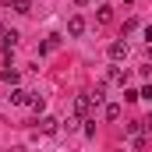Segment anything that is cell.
<instances>
[{"label":"cell","instance_id":"obj_1","mask_svg":"<svg viewBox=\"0 0 152 152\" xmlns=\"http://www.w3.org/2000/svg\"><path fill=\"white\" fill-rule=\"evenodd\" d=\"M92 110V99H88V92H81V96H75V113L78 117H85Z\"/></svg>","mask_w":152,"mask_h":152},{"label":"cell","instance_id":"obj_2","mask_svg":"<svg viewBox=\"0 0 152 152\" xmlns=\"http://www.w3.org/2000/svg\"><path fill=\"white\" fill-rule=\"evenodd\" d=\"M110 57H113V60H124V57H127V42H124V39L110 42Z\"/></svg>","mask_w":152,"mask_h":152},{"label":"cell","instance_id":"obj_3","mask_svg":"<svg viewBox=\"0 0 152 152\" xmlns=\"http://www.w3.org/2000/svg\"><path fill=\"white\" fill-rule=\"evenodd\" d=\"M81 32H85V18H81V14H75V18L67 21V36H81Z\"/></svg>","mask_w":152,"mask_h":152},{"label":"cell","instance_id":"obj_4","mask_svg":"<svg viewBox=\"0 0 152 152\" xmlns=\"http://www.w3.org/2000/svg\"><path fill=\"white\" fill-rule=\"evenodd\" d=\"M28 99H32V96H28L25 88H14V92H11V103H14V106H25Z\"/></svg>","mask_w":152,"mask_h":152},{"label":"cell","instance_id":"obj_5","mask_svg":"<svg viewBox=\"0 0 152 152\" xmlns=\"http://www.w3.org/2000/svg\"><path fill=\"white\" fill-rule=\"evenodd\" d=\"M4 81H7V85H18V81H21V71H14V67H4Z\"/></svg>","mask_w":152,"mask_h":152},{"label":"cell","instance_id":"obj_6","mask_svg":"<svg viewBox=\"0 0 152 152\" xmlns=\"http://www.w3.org/2000/svg\"><path fill=\"white\" fill-rule=\"evenodd\" d=\"M7 4H11L18 14H28V11H32V0H7Z\"/></svg>","mask_w":152,"mask_h":152},{"label":"cell","instance_id":"obj_7","mask_svg":"<svg viewBox=\"0 0 152 152\" xmlns=\"http://www.w3.org/2000/svg\"><path fill=\"white\" fill-rule=\"evenodd\" d=\"M57 46H60V36H50L46 42H42V46H39V53H53Z\"/></svg>","mask_w":152,"mask_h":152},{"label":"cell","instance_id":"obj_8","mask_svg":"<svg viewBox=\"0 0 152 152\" xmlns=\"http://www.w3.org/2000/svg\"><path fill=\"white\" fill-rule=\"evenodd\" d=\"M18 32H4V50H7V53H11V50H14V46H18Z\"/></svg>","mask_w":152,"mask_h":152},{"label":"cell","instance_id":"obj_9","mask_svg":"<svg viewBox=\"0 0 152 152\" xmlns=\"http://www.w3.org/2000/svg\"><path fill=\"white\" fill-rule=\"evenodd\" d=\"M39 131L53 134V131H57V120H53V117H42V120H39Z\"/></svg>","mask_w":152,"mask_h":152},{"label":"cell","instance_id":"obj_10","mask_svg":"<svg viewBox=\"0 0 152 152\" xmlns=\"http://www.w3.org/2000/svg\"><path fill=\"white\" fill-rule=\"evenodd\" d=\"M96 18H99V21H103V25H106V21H110V18H113V7H106V4H103V7H99V11H96Z\"/></svg>","mask_w":152,"mask_h":152},{"label":"cell","instance_id":"obj_11","mask_svg":"<svg viewBox=\"0 0 152 152\" xmlns=\"http://www.w3.org/2000/svg\"><path fill=\"white\" fill-rule=\"evenodd\" d=\"M103 96H106V92H103V85H96V88L88 92V99H92V103H103Z\"/></svg>","mask_w":152,"mask_h":152},{"label":"cell","instance_id":"obj_12","mask_svg":"<svg viewBox=\"0 0 152 152\" xmlns=\"http://www.w3.org/2000/svg\"><path fill=\"white\" fill-rule=\"evenodd\" d=\"M117 117H120V106L110 103V106H106V120H117Z\"/></svg>","mask_w":152,"mask_h":152},{"label":"cell","instance_id":"obj_13","mask_svg":"<svg viewBox=\"0 0 152 152\" xmlns=\"http://www.w3.org/2000/svg\"><path fill=\"white\" fill-rule=\"evenodd\" d=\"M28 106H32V110H36V113H39V110H42L46 103H42V96H32V99H28Z\"/></svg>","mask_w":152,"mask_h":152},{"label":"cell","instance_id":"obj_14","mask_svg":"<svg viewBox=\"0 0 152 152\" xmlns=\"http://www.w3.org/2000/svg\"><path fill=\"white\" fill-rule=\"evenodd\" d=\"M145 39H149V46H152V25H149V28H145Z\"/></svg>","mask_w":152,"mask_h":152},{"label":"cell","instance_id":"obj_15","mask_svg":"<svg viewBox=\"0 0 152 152\" xmlns=\"http://www.w3.org/2000/svg\"><path fill=\"white\" fill-rule=\"evenodd\" d=\"M0 36H4V25H0Z\"/></svg>","mask_w":152,"mask_h":152}]
</instances>
